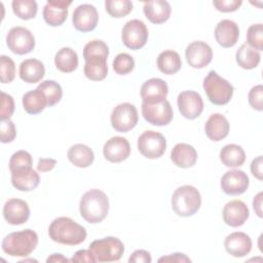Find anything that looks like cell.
<instances>
[{"label":"cell","mask_w":263,"mask_h":263,"mask_svg":"<svg viewBox=\"0 0 263 263\" xmlns=\"http://www.w3.org/2000/svg\"><path fill=\"white\" fill-rule=\"evenodd\" d=\"M172 209L180 217L193 216L200 209L201 196L199 191L191 185H183L172 195Z\"/></svg>","instance_id":"5"},{"label":"cell","mask_w":263,"mask_h":263,"mask_svg":"<svg viewBox=\"0 0 263 263\" xmlns=\"http://www.w3.org/2000/svg\"><path fill=\"white\" fill-rule=\"evenodd\" d=\"M40 182V177L32 166L18 167L11 171V184L20 191H32Z\"/></svg>","instance_id":"21"},{"label":"cell","mask_w":263,"mask_h":263,"mask_svg":"<svg viewBox=\"0 0 263 263\" xmlns=\"http://www.w3.org/2000/svg\"><path fill=\"white\" fill-rule=\"evenodd\" d=\"M171 159L179 167H191L197 160V152L195 148L189 144L178 143L171 152Z\"/></svg>","instance_id":"27"},{"label":"cell","mask_w":263,"mask_h":263,"mask_svg":"<svg viewBox=\"0 0 263 263\" xmlns=\"http://www.w3.org/2000/svg\"><path fill=\"white\" fill-rule=\"evenodd\" d=\"M11 6L13 13L25 21L34 18L38 10L37 2L34 0H13Z\"/></svg>","instance_id":"35"},{"label":"cell","mask_w":263,"mask_h":263,"mask_svg":"<svg viewBox=\"0 0 263 263\" xmlns=\"http://www.w3.org/2000/svg\"><path fill=\"white\" fill-rule=\"evenodd\" d=\"M109 48L102 40H91L84 45L83 58L85 61L84 75L92 81H101L108 74L107 58Z\"/></svg>","instance_id":"1"},{"label":"cell","mask_w":263,"mask_h":263,"mask_svg":"<svg viewBox=\"0 0 263 263\" xmlns=\"http://www.w3.org/2000/svg\"><path fill=\"white\" fill-rule=\"evenodd\" d=\"M235 59L239 67L246 70H251L259 65L261 55L259 51L252 48L247 43H243L237 49L235 53Z\"/></svg>","instance_id":"34"},{"label":"cell","mask_w":263,"mask_h":263,"mask_svg":"<svg viewBox=\"0 0 263 263\" xmlns=\"http://www.w3.org/2000/svg\"><path fill=\"white\" fill-rule=\"evenodd\" d=\"M220 159L227 167H237L246 161V153L239 145L228 144L221 149Z\"/></svg>","instance_id":"30"},{"label":"cell","mask_w":263,"mask_h":263,"mask_svg":"<svg viewBox=\"0 0 263 263\" xmlns=\"http://www.w3.org/2000/svg\"><path fill=\"white\" fill-rule=\"evenodd\" d=\"M54 64L61 72L71 73L78 67L77 52L70 47H63L55 53Z\"/></svg>","instance_id":"32"},{"label":"cell","mask_w":263,"mask_h":263,"mask_svg":"<svg viewBox=\"0 0 263 263\" xmlns=\"http://www.w3.org/2000/svg\"><path fill=\"white\" fill-rule=\"evenodd\" d=\"M70 260L67 259L66 257H64L62 254H51L47 259H46V262L49 263V262H54V263H61V262H69Z\"/></svg>","instance_id":"52"},{"label":"cell","mask_w":263,"mask_h":263,"mask_svg":"<svg viewBox=\"0 0 263 263\" xmlns=\"http://www.w3.org/2000/svg\"><path fill=\"white\" fill-rule=\"evenodd\" d=\"M151 255L145 250H136L128 258L129 263H150Z\"/></svg>","instance_id":"47"},{"label":"cell","mask_w":263,"mask_h":263,"mask_svg":"<svg viewBox=\"0 0 263 263\" xmlns=\"http://www.w3.org/2000/svg\"><path fill=\"white\" fill-rule=\"evenodd\" d=\"M70 261L71 262H87V263L97 262L93 254L91 253V251L89 249L88 250H79V251H77L72 256Z\"/></svg>","instance_id":"46"},{"label":"cell","mask_w":263,"mask_h":263,"mask_svg":"<svg viewBox=\"0 0 263 263\" xmlns=\"http://www.w3.org/2000/svg\"><path fill=\"white\" fill-rule=\"evenodd\" d=\"M143 11L151 23L163 24L170 18L172 8L167 1L152 0L144 3Z\"/></svg>","instance_id":"26"},{"label":"cell","mask_w":263,"mask_h":263,"mask_svg":"<svg viewBox=\"0 0 263 263\" xmlns=\"http://www.w3.org/2000/svg\"><path fill=\"white\" fill-rule=\"evenodd\" d=\"M262 165H263V158L262 156H258L255 159H253L252 163H251V172L253 174L254 177H256L258 180H262Z\"/></svg>","instance_id":"49"},{"label":"cell","mask_w":263,"mask_h":263,"mask_svg":"<svg viewBox=\"0 0 263 263\" xmlns=\"http://www.w3.org/2000/svg\"><path fill=\"white\" fill-rule=\"evenodd\" d=\"M156 65L158 70L163 74L173 75L181 69L182 61L177 51L164 50L158 54Z\"/></svg>","instance_id":"31"},{"label":"cell","mask_w":263,"mask_h":263,"mask_svg":"<svg viewBox=\"0 0 263 263\" xmlns=\"http://www.w3.org/2000/svg\"><path fill=\"white\" fill-rule=\"evenodd\" d=\"M250 211L248 205L240 199L228 201L223 209V220L231 227H238L249 219Z\"/></svg>","instance_id":"20"},{"label":"cell","mask_w":263,"mask_h":263,"mask_svg":"<svg viewBox=\"0 0 263 263\" xmlns=\"http://www.w3.org/2000/svg\"><path fill=\"white\" fill-rule=\"evenodd\" d=\"M262 192H259L253 199V208L258 215V217H262Z\"/></svg>","instance_id":"51"},{"label":"cell","mask_w":263,"mask_h":263,"mask_svg":"<svg viewBox=\"0 0 263 263\" xmlns=\"http://www.w3.org/2000/svg\"><path fill=\"white\" fill-rule=\"evenodd\" d=\"M250 184L248 175L240 170L226 172L221 178V189L228 195H239L247 191Z\"/></svg>","instance_id":"15"},{"label":"cell","mask_w":263,"mask_h":263,"mask_svg":"<svg viewBox=\"0 0 263 263\" xmlns=\"http://www.w3.org/2000/svg\"><path fill=\"white\" fill-rule=\"evenodd\" d=\"M6 44L15 54H27L35 47V37L25 27H13L6 35Z\"/></svg>","instance_id":"10"},{"label":"cell","mask_w":263,"mask_h":263,"mask_svg":"<svg viewBox=\"0 0 263 263\" xmlns=\"http://www.w3.org/2000/svg\"><path fill=\"white\" fill-rule=\"evenodd\" d=\"M47 106V100L43 92L36 88L26 92L23 96V107L29 114H38Z\"/></svg>","instance_id":"33"},{"label":"cell","mask_w":263,"mask_h":263,"mask_svg":"<svg viewBox=\"0 0 263 263\" xmlns=\"http://www.w3.org/2000/svg\"><path fill=\"white\" fill-rule=\"evenodd\" d=\"M113 70L118 75H126L130 73L135 68V60L134 58L126 53L121 52L118 53L113 60Z\"/></svg>","instance_id":"38"},{"label":"cell","mask_w":263,"mask_h":263,"mask_svg":"<svg viewBox=\"0 0 263 263\" xmlns=\"http://www.w3.org/2000/svg\"><path fill=\"white\" fill-rule=\"evenodd\" d=\"M14 111V101L13 98L2 91L1 92V109H0V118L1 120L10 119Z\"/></svg>","instance_id":"44"},{"label":"cell","mask_w":263,"mask_h":263,"mask_svg":"<svg viewBox=\"0 0 263 263\" xmlns=\"http://www.w3.org/2000/svg\"><path fill=\"white\" fill-rule=\"evenodd\" d=\"M97 262H114L120 260L124 253L123 242L114 236L93 240L89 245Z\"/></svg>","instance_id":"7"},{"label":"cell","mask_w":263,"mask_h":263,"mask_svg":"<svg viewBox=\"0 0 263 263\" xmlns=\"http://www.w3.org/2000/svg\"><path fill=\"white\" fill-rule=\"evenodd\" d=\"M168 93L166 82L160 78H151L141 87V98L145 103H159L165 100Z\"/></svg>","instance_id":"24"},{"label":"cell","mask_w":263,"mask_h":263,"mask_svg":"<svg viewBox=\"0 0 263 263\" xmlns=\"http://www.w3.org/2000/svg\"><path fill=\"white\" fill-rule=\"evenodd\" d=\"M105 7L112 17H124L133 10V2L129 0H106Z\"/></svg>","instance_id":"37"},{"label":"cell","mask_w":263,"mask_h":263,"mask_svg":"<svg viewBox=\"0 0 263 263\" xmlns=\"http://www.w3.org/2000/svg\"><path fill=\"white\" fill-rule=\"evenodd\" d=\"M158 262H176V263H183V262H191V259L187 257L185 254L182 253H174L168 256H163L158 259Z\"/></svg>","instance_id":"48"},{"label":"cell","mask_w":263,"mask_h":263,"mask_svg":"<svg viewBox=\"0 0 263 263\" xmlns=\"http://www.w3.org/2000/svg\"><path fill=\"white\" fill-rule=\"evenodd\" d=\"M68 159L77 167H88L95 160L93 151L84 144H75L68 150Z\"/></svg>","instance_id":"29"},{"label":"cell","mask_w":263,"mask_h":263,"mask_svg":"<svg viewBox=\"0 0 263 263\" xmlns=\"http://www.w3.org/2000/svg\"><path fill=\"white\" fill-rule=\"evenodd\" d=\"M204 130L206 137L210 140L219 142L228 136L229 122L224 115L220 113H214L206 120Z\"/></svg>","instance_id":"25"},{"label":"cell","mask_w":263,"mask_h":263,"mask_svg":"<svg viewBox=\"0 0 263 263\" xmlns=\"http://www.w3.org/2000/svg\"><path fill=\"white\" fill-rule=\"evenodd\" d=\"M138 149L146 158H159L166 150V140L160 133L146 130L138 139Z\"/></svg>","instance_id":"8"},{"label":"cell","mask_w":263,"mask_h":263,"mask_svg":"<svg viewBox=\"0 0 263 263\" xmlns=\"http://www.w3.org/2000/svg\"><path fill=\"white\" fill-rule=\"evenodd\" d=\"M224 247L228 254L236 258H241L251 252L252 239L245 232H232L226 236L224 240Z\"/></svg>","instance_id":"22"},{"label":"cell","mask_w":263,"mask_h":263,"mask_svg":"<svg viewBox=\"0 0 263 263\" xmlns=\"http://www.w3.org/2000/svg\"><path fill=\"white\" fill-rule=\"evenodd\" d=\"M0 76L2 83H9L15 77V64L11 58L2 54L0 57Z\"/></svg>","instance_id":"40"},{"label":"cell","mask_w":263,"mask_h":263,"mask_svg":"<svg viewBox=\"0 0 263 263\" xmlns=\"http://www.w3.org/2000/svg\"><path fill=\"white\" fill-rule=\"evenodd\" d=\"M37 88L40 89L45 96L48 107H51L58 104L62 99V96H63L62 86L54 80H44L37 86Z\"/></svg>","instance_id":"36"},{"label":"cell","mask_w":263,"mask_h":263,"mask_svg":"<svg viewBox=\"0 0 263 263\" xmlns=\"http://www.w3.org/2000/svg\"><path fill=\"white\" fill-rule=\"evenodd\" d=\"M38 245V235L32 229H25L7 234L2 242V251L11 257H27Z\"/></svg>","instance_id":"4"},{"label":"cell","mask_w":263,"mask_h":263,"mask_svg":"<svg viewBox=\"0 0 263 263\" xmlns=\"http://www.w3.org/2000/svg\"><path fill=\"white\" fill-rule=\"evenodd\" d=\"M121 39L123 44L129 49H140L148 40V29L144 22L130 20L122 28Z\"/></svg>","instance_id":"12"},{"label":"cell","mask_w":263,"mask_h":263,"mask_svg":"<svg viewBox=\"0 0 263 263\" xmlns=\"http://www.w3.org/2000/svg\"><path fill=\"white\" fill-rule=\"evenodd\" d=\"M33 160L31 154L26 150H18L14 152L9 159V170L10 172L24 166H32Z\"/></svg>","instance_id":"41"},{"label":"cell","mask_w":263,"mask_h":263,"mask_svg":"<svg viewBox=\"0 0 263 263\" xmlns=\"http://www.w3.org/2000/svg\"><path fill=\"white\" fill-rule=\"evenodd\" d=\"M142 115L150 124L163 126L168 124L174 116L173 108L167 100L159 103H142Z\"/></svg>","instance_id":"11"},{"label":"cell","mask_w":263,"mask_h":263,"mask_svg":"<svg viewBox=\"0 0 263 263\" xmlns=\"http://www.w3.org/2000/svg\"><path fill=\"white\" fill-rule=\"evenodd\" d=\"M18 73L23 81L27 83H36L43 78L45 68L41 61L37 59H27L21 63Z\"/></svg>","instance_id":"28"},{"label":"cell","mask_w":263,"mask_h":263,"mask_svg":"<svg viewBox=\"0 0 263 263\" xmlns=\"http://www.w3.org/2000/svg\"><path fill=\"white\" fill-rule=\"evenodd\" d=\"M185 57L189 66L195 69H202L212 62L213 50L203 41H193L186 47Z\"/></svg>","instance_id":"13"},{"label":"cell","mask_w":263,"mask_h":263,"mask_svg":"<svg viewBox=\"0 0 263 263\" xmlns=\"http://www.w3.org/2000/svg\"><path fill=\"white\" fill-rule=\"evenodd\" d=\"M249 104L257 111L263 110V86L261 84L255 85L249 91Z\"/></svg>","instance_id":"43"},{"label":"cell","mask_w":263,"mask_h":263,"mask_svg":"<svg viewBox=\"0 0 263 263\" xmlns=\"http://www.w3.org/2000/svg\"><path fill=\"white\" fill-rule=\"evenodd\" d=\"M215 38L222 47L228 48L234 46L239 38L237 24L227 18L220 21L215 28Z\"/></svg>","instance_id":"23"},{"label":"cell","mask_w":263,"mask_h":263,"mask_svg":"<svg viewBox=\"0 0 263 263\" xmlns=\"http://www.w3.org/2000/svg\"><path fill=\"white\" fill-rule=\"evenodd\" d=\"M242 1L240 0H215L213 1V5L216 7L217 10L221 12H232L237 10Z\"/></svg>","instance_id":"45"},{"label":"cell","mask_w":263,"mask_h":263,"mask_svg":"<svg viewBox=\"0 0 263 263\" xmlns=\"http://www.w3.org/2000/svg\"><path fill=\"white\" fill-rule=\"evenodd\" d=\"M202 86L210 102L218 106L229 103L234 90L232 84L215 71L208 73L203 79Z\"/></svg>","instance_id":"6"},{"label":"cell","mask_w":263,"mask_h":263,"mask_svg":"<svg viewBox=\"0 0 263 263\" xmlns=\"http://www.w3.org/2000/svg\"><path fill=\"white\" fill-rule=\"evenodd\" d=\"M3 217L10 225H22L30 217V208L27 201L21 198H10L3 206Z\"/></svg>","instance_id":"17"},{"label":"cell","mask_w":263,"mask_h":263,"mask_svg":"<svg viewBox=\"0 0 263 263\" xmlns=\"http://www.w3.org/2000/svg\"><path fill=\"white\" fill-rule=\"evenodd\" d=\"M72 1L48 0L43 8V18L51 27H58L65 23L68 16V7Z\"/></svg>","instance_id":"18"},{"label":"cell","mask_w":263,"mask_h":263,"mask_svg":"<svg viewBox=\"0 0 263 263\" xmlns=\"http://www.w3.org/2000/svg\"><path fill=\"white\" fill-rule=\"evenodd\" d=\"M139 115L137 108L130 103H121L117 105L111 113V125L119 133H127L138 123Z\"/></svg>","instance_id":"9"},{"label":"cell","mask_w":263,"mask_h":263,"mask_svg":"<svg viewBox=\"0 0 263 263\" xmlns=\"http://www.w3.org/2000/svg\"><path fill=\"white\" fill-rule=\"evenodd\" d=\"M247 44L257 51L263 50V25H251L247 31Z\"/></svg>","instance_id":"39"},{"label":"cell","mask_w":263,"mask_h":263,"mask_svg":"<svg viewBox=\"0 0 263 263\" xmlns=\"http://www.w3.org/2000/svg\"><path fill=\"white\" fill-rule=\"evenodd\" d=\"M177 104L180 113L187 119L197 118L203 110L201 96L193 90H184L179 93Z\"/></svg>","instance_id":"14"},{"label":"cell","mask_w":263,"mask_h":263,"mask_svg":"<svg viewBox=\"0 0 263 263\" xmlns=\"http://www.w3.org/2000/svg\"><path fill=\"white\" fill-rule=\"evenodd\" d=\"M103 154L110 162H121L130 154L129 142L123 137H112L105 143Z\"/></svg>","instance_id":"19"},{"label":"cell","mask_w":263,"mask_h":263,"mask_svg":"<svg viewBox=\"0 0 263 263\" xmlns=\"http://www.w3.org/2000/svg\"><path fill=\"white\" fill-rule=\"evenodd\" d=\"M79 212L88 223L102 222L109 212V199L106 193L100 189L86 191L79 201Z\"/></svg>","instance_id":"3"},{"label":"cell","mask_w":263,"mask_h":263,"mask_svg":"<svg viewBox=\"0 0 263 263\" xmlns=\"http://www.w3.org/2000/svg\"><path fill=\"white\" fill-rule=\"evenodd\" d=\"M57 164V160L53 158H40L37 163V170L39 172H49Z\"/></svg>","instance_id":"50"},{"label":"cell","mask_w":263,"mask_h":263,"mask_svg":"<svg viewBox=\"0 0 263 263\" xmlns=\"http://www.w3.org/2000/svg\"><path fill=\"white\" fill-rule=\"evenodd\" d=\"M73 26L80 32L92 31L99 22V13L97 8L91 4L78 5L72 17Z\"/></svg>","instance_id":"16"},{"label":"cell","mask_w":263,"mask_h":263,"mask_svg":"<svg viewBox=\"0 0 263 263\" xmlns=\"http://www.w3.org/2000/svg\"><path fill=\"white\" fill-rule=\"evenodd\" d=\"M48 235L54 242L67 246H76L86 238V230L69 217L54 219L48 227Z\"/></svg>","instance_id":"2"},{"label":"cell","mask_w":263,"mask_h":263,"mask_svg":"<svg viewBox=\"0 0 263 263\" xmlns=\"http://www.w3.org/2000/svg\"><path fill=\"white\" fill-rule=\"evenodd\" d=\"M16 129L14 123L10 119L1 120L0 124V141L2 143H10L15 139Z\"/></svg>","instance_id":"42"}]
</instances>
